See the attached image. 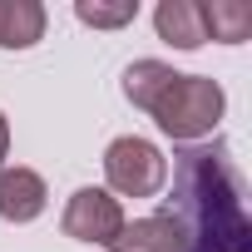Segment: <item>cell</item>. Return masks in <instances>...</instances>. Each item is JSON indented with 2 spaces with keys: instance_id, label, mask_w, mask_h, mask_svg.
Listing matches in <instances>:
<instances>
[{
  "instance_id": "cell-1",
  "label": "cell",
  "mask_w": 252,
  "mask_h": 252,
  "mask_svg": "<svg viewBox=\"0 0 252 252\" xmlns=\"http://www.w3.org/2000/svg\"><path fill=\"white\" fill-rule=\"evenodd\" d=\"M163 213L173 218L183 252H252L242 178L222 144H198L173 158V198Z\"/></svg>"
},
{
  "instance_id": "cell-2",
  "label": "cell",
  "mask_w": 252,
  "mask_h": 252,
  "mask_svg": "<svg viewBox=\"0 0 252 252\" xmlns=\"http://www.w3.org/2000/svg\"><path fill=\"white\" fill-rule=\"evenodd\" d=\"M124 99L154 114V124L173 144H198L222 119V84L208 74H178L163 60H134L124 69Z\"/></svg>"
},
{
  "instance_id": "cell-3",
  "label": "cell",
  "mask_w": 252,
  "mask_h": 252,
  "mask_svg": "<svg viewBox=\"0 0 252 252\" xmlns=\"http://www.w3.org/2000/svg\"><path fill=\"white\" fill-rule=\"evenodd\" d=\"M104 178H109V188L119 198H154L163 188V178H168V158L149 139L124 134V139H114L104 149Z\"/></svg>"
},
{
  "instance_id": "cell-4",
  "label": "cell",
  "mask_w": 252,
  "mask_h": 252,
  "mask_svg": "<svg viewBox=\"0 0 252 252\" xmlns=\"http://www.w3.org/2000/svg\"><path fill=\"white\" fill-rule=\"evenodd\" d=\"M124 208L114 193L104 188H79L69 203H64V218H60V232L74 237V242H99V247H114V237L124 232Z\"/></svg>"
},
{
  "instance_id": "cell-5",
  "label": "cell",
  "mask_w": 252,
  "mask_h": 252,
  "mask_svg": "<svg viewBox=\"0 0 252 252\" xmlns=\"http://www.w3.org/2000/svg\"><path fill=\"white\" fill-rule=\"evenodd\" d=\"M50 203V188L35 168H0V218L5 222H35Z\"/></svg>"
},
{
  "instance_id": "cell-6",
  "label": "cell",
  "mask_w": 252,
  "mask_h": 252,
  "mask_svg": "<svg viewBox=\"0 0 252 252\" xmlns=\"http://www.w3.org/2000/svg\"><path fill=\"white\" fill-rule=\"evenodd\" d=\"M154 25H158V40H168L173 50H198L208 40L198 0H163L154 10Z\"/></svg>"
},
{
  "instance_id": "cell-7",
  "label": "cell",
  "mask_w": 252,
  "mask_h": 252,
  "mask_svg": "<svg viewBox=\"0 0 252 252\" xmlns=\"http://www.w3.org/2000/svg\"><path fill=\"white\" fill-rule=\"evenodd\" d=\"M109 252H183V237H178L168 213H154L139 222H124V232L114 237Z\"/></svg>"
},
{
  "instance_id": "cell-8",
  "label": "cell",
  "mask_w": 252,
  "mask_h": 252,
  "mask_svg": "<svg viewBox=\"0 0 252 252\" xmlns=\"http://www.w3.org/2000/svg\"><path fill=\"white\" fill-rule=\"evenodd\" d=\"M45 35V5L40 0H0V45L30 50Z\"/></svg>"
},
{
  "instance_id": "cell-9",
  "label": "cell",
  "mask_w": 252,
  "mask_h": 252,
  "mask_svg": "<svg viewBox=\"0 0 252 252\" xmlns=\"http://www.w3.org/2000/svg\"><path fill=\"white\" fill-rule=\"evenodd\" d=\"M198 10H203L208 40L242 45V40L252 35V5H242V0H213V5H198Z\"/></svg>"
},
{
  "instance_id": "cell-10",
  "label": "cell",
  "mask_w": 252,
  "mask_h": 252,
  "mask_svg": "<svg viewBox=\"0 0 252 252\" xmlns=\"http://www.w3.org/2000/svg\"><path fill=\"white\" fill-rule=\"evenodd\" d=\"M74 15L94 30H119V25H129L139 15V0H119V5H99V0H79Z\"/></svg>"
},
{
  "instance_id": "cell-11",
  "label": "cell",
  "mask_w": 252,
  "mask_h": 252,
  "mask_svg": "<svg viewBox=\"0 0 252 252\" xmlns=\"http://www.w3.org/2000/svg\"><path fill=\"white\" fill-rule=\"evenodd\" d=\"M10 154V124H5V114H0V158Z\"/></svg>"
}]
</instances>
